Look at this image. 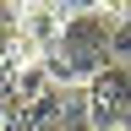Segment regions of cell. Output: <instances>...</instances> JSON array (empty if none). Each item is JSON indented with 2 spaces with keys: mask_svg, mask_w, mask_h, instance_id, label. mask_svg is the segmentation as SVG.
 Listing matches in <instances>:
<instances>
[{
  "mask_svg": "<svg viewBox=\"0 0 131 131\" xmlns=\"http://www.w3.org/2000/svg\"><path fill=\"white\" fill-rule=\"evenodd\" d=\"M11 93V77H6V66H0V98H6Z\"/></svg>",
  "mask_w": 131,
  "mask_h": 131,
  "instance_id": "cell-4",
  "label": "cell"
},
{
  "mask_svg": "<svg viewBox=\"0 0 131 131\" xmlns=\"http://www.w3.org/2000/svg\"><path fill=\"white\" fill-rule=\"evenodd\" d=\"M71 11L77 6H55V0H33V6H16L11 11V27H22L33 44H38V55H49V49L60 44V33L71 27Z\"/></svg>",
  "mask_w": 131,
  "mask_h": 131,
  "instance_id": "cell-3",
  "label": "cell"
},
{
  "mask_svg": "<svg viewBox=\"0 0 131 131\" xmlns=\"http://www.w3.org/2000/svg\"><path fill=\"white\" fill-rule=\"evenodd\" d=\"M126 6H77L71 11V27L60 33V44L44 55L49 77L60 88H88V82L109 66V38L120 27Z\"/></svg>",
  "mask_w": 131,
  "mask_h": 131,
  "instance_id": "cell-1",
  "label": "cell"
},
{
  "mask_svg": "<svg viewBox=\"0 0 131 131\" xmlns=\"http://www.w3.org/2000/svg\"><path fill=\"white\" fill-rule=\"evenodd\" d=\"M120 131H131V126H120Z\"/></svg>",
  "mask_w": 131,
  "mask_h": 131,
  "instance_id": "cell-5",
  "label": "cell"
},
{
  "mask_svg": "<svg viewBox=\"0 0 131 131\" xmlns=\"http://www.w3.org/2000/svg\"><path fill=\"white\" fill-rule=\"evenodd\" d=\"M88 115L98 131H120L131 126V71L126 66H104L88 82Z\"/></svg>",
  "mask_w": 131,
  "mask_h": 131,
  "instance_id": "cell-2",
  "label": "cell"
}]
</instances>
